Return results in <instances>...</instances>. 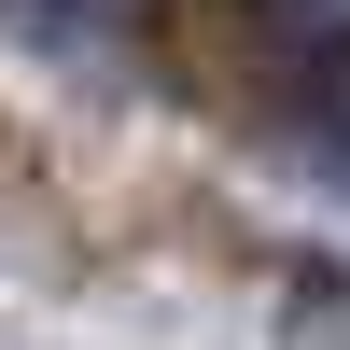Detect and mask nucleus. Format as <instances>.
Here are the masks:
<instances>
[{"label":"nucleus","mask_w":350,"mask_h":350,"mask_svg":"<svg viewBox=\"0 0 350 350\" xmlns=\"http://www.w3.org/2000/svg\"><path fill=\"white\" fill-rule=\"evenodd\" d=\"M323 126H336V154H350V70H323Z\"/></svg>","instance_id":"3"},{"label":"nucleus","mask_w":350,"mask_h":350,"mask_svg":"<svg viewBox=\"0 0 350 350\" xmlns=\"http://www.w3.org/2000/svg\"><path fill=\"white\" fill-rule=\"evenodd\" d=\"M252 28H267V56H295L308 84L350 70V0H252Z\"/></svg>","instance_id":"1"},{"label":"nucleus","mask_w":350,"mask_h":350,"mask_svg":"<svg viewBox=\"0 0 350 350\" xmlns=\"http://www.w3.org/2000/svg\"><path fill=\"white\" fill-rule=\"evenodd\" d=\"M280 350H350V267H308L280 308Z\"/></svg>","instance_id":"2"}]
</instances>
